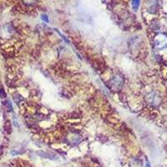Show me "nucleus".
<instances>
[{"label": "nucleus", "mask_w": 167, "mask_h": 167, "mask_svg": "<svg viewBox=\"0 0 167 167\" xmlns=\"http://www.w3.org/2000/svg\"><path fill=\"white\" fill-rule=\"evenodd\" d=\"M42 19H43V20H44V21L47 22V23L49 22V19H48V18H47V15H45V14H44H44L42 15Z\"/></svg>", "instance_id": "2"}, {"label": "nucleus", "mask_w": 167, "mask_h": 167, "mask_svg": "<svg viewBox=\"0 0 167 167\" xmlns=\"http://www.w3.org/2000/svg\"><path fill=\"white\" fill-rule=\"evenodd\" d=\"M132 5H133V7L135 8V9H138V7H139V1H134L133 4H132Z\"/></svg>", "instance_id": "1"}]
</instances>
